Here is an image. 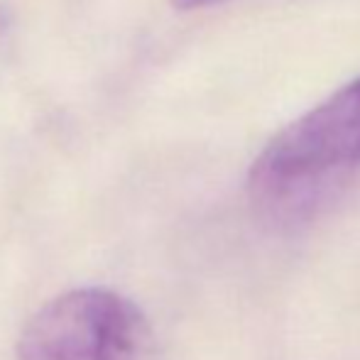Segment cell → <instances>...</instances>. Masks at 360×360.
Listing matches in <instances>:
<instances>
[{
    "instance_id": "obj_3",
    "label": "cell",
    "mask_w": 360,
    "mask_h": 360,
    "mask_svg": "<svg viewBox=\"0 0 360 360\" xmlns=\"http://www.w3.org/2000/svg\"><path fill=\"white\" fill-rule=\"evenodd\" d=\"M226 3V0H172V8L179 13H194V10L216 8V5Z\"/></svg>"
},
{
    "instance_id": "obj_1",
    "label": "cell",
    "mask_w": 360,
    "mask_h": 360,
    "mask_svg": "<svg viewBox=\"0 0 360 360\" xmlns=\"http://www.w3.org/2000/svg\"><path fill=\"white\" fill-rule=\"evenodd\" d=\"M360 167V76L285 125L250 167L248 186L272 211H302Z\"/></svg>"
},
{
    "instance_id": "obj_2",
    "label": "cell",
    "mask_w": 360,
    "mask_h": 360,
    "mask_svg": "<svg viewBox=\"0 0 360 360\" xmlns=\"http://www.w3.org/2000/svg\"><path fill=\"white\" fill-rule=\"evenodd\" d=\"M147 323L128 297L105 287L72 289L30 316L18 360H145Z\"/></svg>"
}]
</instances>
